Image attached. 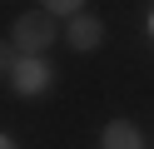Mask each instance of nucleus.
<instances>
[{"label": "nucleus", "mask_w": 154, "mask_h": 149, "mask_svg": "<svg viewBox=\"0 0 154 149\" xmlns=\"http://www.w3.org/2000/svg\"><path fill=\"white\" fill-rule=\"evenodd\" d=\"M50 40H55V15H45V10H25L10 30V45L20 50V60H40V50H50Z\"/></svg>", "instance_id": "obj_1"}, {"label": "nucleus", "mask_w": 154, "mask_h": 149, "mask_svg": "<svg viewBox=\"0 0 154 149\" xmlns=\"http://www.w3.org/2000/svg\"><path fill=\"white\" fill-rule=\"evenodd\" d=\"M65 35H70V50H75V55H94V50H100V40H104V25H100V15H90V10H85V15L70 20V30H65Z\"/></svg>", "instance_id": "obj_2"}, {"label": "nucleus", "mask_w": 154, "mask_h": 149, "mask_svg": "<svg viewBox=\"0 0 154 149\" xmlns=\"http://www.w3.org/2000/svg\"><path fill=\"white\" fill-rule=\"evenodd\" d=\"M10 85H15V95H45L50 89V65L45 60H20L15 75H10Z\"/></svg>", "instance_id": "obj_3"}, {"label": "nucleus", "mask_w": 154, "mask_h": 149, "mask_svg": "<svg viewBox=\"0 0 154 149\" xmlns=\"http://www.w3.org/2000/svg\"><path fill=\"white\" fill-rule=\"evenodd\" d=\"M104 149H144V139L129 119H109L104 124Z\"/></svg>", "instance_id": "obj_4"}, {"label": "nucleus", "mask_w": 154, "mask_h": 149, "mask_svg": "<svg viewBox=\"0 0 154 149\" xmlns=\"http://www.w3.org/2000/svg\"><path fill=\"white\" fill-rule=\"evenodd\" d=\"M40 10H45V15H70L75 20V15H85L90 5H80V0H50V5H40Z\"/></svg>", "instance_id": "obj_5"}, {"label": "nucleus", "mask_w": 154, "mask_h": 149, "mask_svg": "<svg viewBox=\"0 0 154 149\" xmlns=\"http://www.w3.org/2000/svg\"><path fill=\"white\" fill-rule=\"evenodd\" d=\"M15 65H20V50L10 40H0V75H15Z\"/></svg>", "instance_id": "obj_6"}, {"label": "nucleus", "mask_w": 154, "mask_h": 149, "mask_svg": "<svg viewBox=\"0 0 154 149\" xmlns=\"http://www.w3.org/2000/svg\"><path fill=\"white\" fill-rule=\"evenodd\" d=\"M0 149H15V139H5V134H0Z\"/></svg>", "instance_id": "obj_7"}, {"label": "nucleus", "mask_w": 154, "mask_h": 149, "mask_svg": "<svg viewBox=\"0 0 154 149\" xmlns=\"http://www.w3.org/2000/svg\"><path fill=\"white\" fill-rule=\"evenodd\" d=\"M149 30H154V20H149Z\"/></svg>", "instance_id": "obj_8"}]
</instances>
